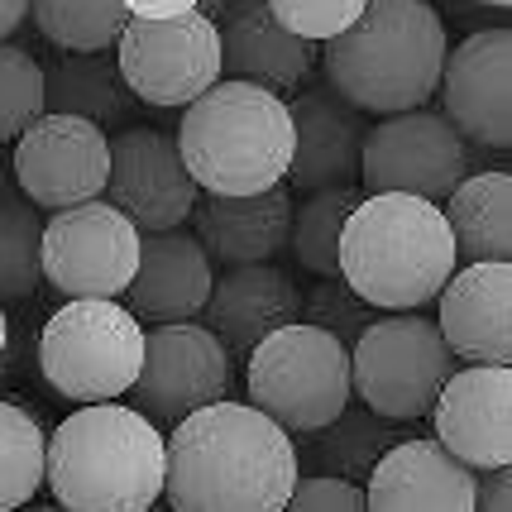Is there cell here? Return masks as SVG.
Instances as JSON below:
<instances>
[{
    "instance_id": "cell-1",
    "label": "cell",
    "mask_w": 512,
    "mask_h": 512,
    "mask_svg": "<svg viewBox=\"0 0 512 512\" xmlns=\"http://www.w3.org/2000/svg\"><path fill=\"white\" fill-rule=\"evenodd\" d=\"M163 493L182 512H278L297 484L292 431L254 402H206L168 426Z\"/></svg>"
},
{
    "instance_id": "cell-2",
    "label": "cell",
    "mask_w": 512,
    "mask_h": 512,
    "mask_svg": "<svg viewBox=\"0 0 512 512\" xmlns=\"http://www.w3.org/2000/svg\"><path fill=\"white\" fill-rule=\"evenodd\" d=\"M460 268L441 201L412 192H369L340 230V278L379 312L426 307Z\"/></svg>"
},
{
    "instance_id": "cell-3",
    "label": "cell",
    "mask_w": 512,
    "mask_h": 512,
    "mask_svg": "<svg viewBox=\"0 0 512 512\" xmlns=\"http://www.w3.org/2000/svg\"><path fill=\"white\" fill-rule=\"evenodd\" d=\"M446 63V24L431 0H364L355 24L326 39L321 67L364 115L412 111L436 96Z\"/></svg>"
},
{
    "instance_id": "cell-4",
    "label": "cell",
    "mask_w": 512,
    "mask_h": 512,
    "mask_svg": "<svg viewBox=\"0 0 512 512\" xmlns=\"http://www.w3.org/2000/svg\"><path fill=\"white\" fill-rule=\"evenodd\" d=\"M44 484L72 512H144L163 498V436L115 398L72 412L44 450Z\"/></svg>"
},
{
    "instance_id": "cell-5",
    "label": "cell",
    "mask_w": 512,
    "mask_h": 512,
    "mask_svg": "<svg viewBox=\"0 0 512 512\" xmlns=\"http://www.w3.org/2000/svg\"><path fill=\"white\" fill-rule=\"evenodd\" d=\"M178 154L201 192L245 197L288 178L292 115L278 91L230 77L187 101L178 125Z\"/></svg>"
},
{
    "instance_id": "cell-6",
    "label": "cell",
    "mask_w": 512,
    "mask_h": 512,
    "mask_svg": "<svg viewBox=\"0 0 512 512\" xmlns=\"http://www.w3.org/2000/svg\"><path fill=\"white\" fill-rule=\"evenodd\" d=\"M249 402L283 431H316L350 402V350L316 321H288L245 355Z\"/></svg>"
},
{
    "instance_id": "cell-7",
    "label": "cell",
    "mask_w": 512,
    "mask_h": 512,
    "mask_svg": "<svg viewBox=\"0 0 512 512\" xmlns=\"http://www.w3.org/2000/svg\"><path fill=\"white\" fill-rule=\"evenodd\" d=\"M144 359V331L115 297H67L39 335V369L72 402L125 398Z\"/></svg>"
},
{
    "instance_id": "cell-8",
    "label": "cell",
    "mask_w": 512,
    "mask_h": 512,
    "mask_svg": "<svg viewBox=\"0 0 512 512\" xmlns=\"http://www.w3.org/2000/svg\"><path fill=\"white\" fill-rule=\"evenodd\" d=\"M450 369H455V355L441 326L412 307V312L369 321L355 335L350 393H359V402L388 422H417L431 412Z\"/></svg>"
},
{
    "instance_id": "cell-9",
    "label": "cell",
    "mask_w": 512,
    "mask_h": 512,
    "mask_svg": "<svg viewBox=\"0 0 512 512\" xmlns=\"http://www.w3.org/2000/svg\"><path fill=\"white\" fill-rule=\"evenodd\" d=\"M115 63L134 101L173 111L197 101L211 82H221V34L201 10L139 20L130 15L115 39Z\"/></svg>"
},
{
    "instance_id": "cell-10",
    "label": "cell",
    "mask_w": 512,
    "mask_h": 512,
    "mask_svg": "<svg viewBox=\"0 0 512 512\" xmlns=\"http://www.w3.org/2000/svg\"><path fill=\"white\" fill-rule=\"evenodd\" d=\"M39 268L67 297H120L139 268V225L101 197L58 206L44 221Z\"/></svg>"
},
{
    "instance_id": "cell-11",
    "label": "cell",
    "mask_w": 512,
    "mask_h": 512,
    "mask_svg": "<svg viewBox=\"0 0 512 512\" xmlns=\"http://www.w3.org/2000/svg\"><path fill=\"white\" fill-rule=\"evenodd\" d=\"M465 173V139L441 111H422V106L393 111L364 134L359 182L369 192H412L426 201H446Z\"/></svg>"
},
{
    "instance_id": "cell-12",
    "label": "cell",
    "mask_w": 512,
    "mask_h": 512,
    "mask_svg": "<svg viewBox=\"0 0 512 512\" xmlns=\"http://www.w3.org/2000/svg\"><path fill=\"white\" fill-rule=\"evenodd\" d=\"M225 388H230V355L211 326L182 316V321H154V331H144V359L130 383V398L154 426L182 422L187 412L225 398Z\"/></svg>"
},
{
    "instance_id": "cell-13",
    "label": "cell",
    "mask_w": 512,
    "mask_h": 512,
    "mask_svg": "<svg viewBox=\"0 0 512 512\" xmlns=\"http://www.w3.org/2000/svg\"><path fill=\"white\" fill-rule=\"evenodd\" d=\"M111 168L106 130L82 115L44 111L15 134V182L39 211L101 197Z\"/></svg>"
},
{
    "instance_id": "cell-14",
    "label": "cell",
    "mask_w": 512,
    "mask_h": 512,
    "mask_svg": "<svg viewBox=\"0 0 512 512\" xmlns=\"http://www.w3.org/2000/svg\"><path fill=\"white\" fill-rule=\"evenodd\" d=\"M441 115L479 149H512V29H479L441 63Z\"/></svg>"
},
{
    "instance_id": "cell-15",
    "label": "cell",
    "mask_w": 512,
    "mask_h": 512,
    "mask_svg": "<svg viewBox=\"0 0 512 512\" xmlns=\"http://www.w3.org/2000/svg\"><path fill=\"white\" fill-rule=\"evenodd\" d=\"M106 144H111V168H106L101 192L139 225V235L173 230L187 221V211L197 201V182L187 173L173 134L154 130V125H130Z\"/></svg>"
},
{
    "instance_id": "cell-16",
    "label": "cell",
    "mask_w": 512,
    "mask_h": 512,
    "mask_svg": "<svg viewBox=\"0 0 512 512\" xmlns=\"http://www.w3.org/2000/svg\"><path fill=\"white\" fill-rule=\"evenodd\" d=\"M426 417L436 422V441L450 455H460L469 469L508 465L512 460V369L508 364L450 369Z\"/></svg>"
},
{
    "instance_id": "cell-17",
    "label": "cell",
    "mask_w": 512,
    "mask_h": 512,
    "mask_svg": "<svg viewBox=\"0 0 512 512\" xmlns=\"http://www.w3.org/2000/svg\"><path fill=\"white\" fill-rule=\"evenodd\" d=\"M292 115V163L288 178L297 192L316 187H340L359 182V154H364V134L369 120L359 106H350L331 82L297 91L288 101Z\"/></svg>"
},
{
    "instance_id": "cell-18",
    "label": "cell",
    "mask_w": 512,
    "mask_h": 512,
    "mask_svg": "<svg viewBox=\"0 0 512 512\" xmlns=\"http://www.w3.org/2000/svg\"><path fill=\"white\" fill-rule=\"evenodd\" d=\"M441 316L450 355L469 364H508L512 359V264L474 259L441 283Z\"/></svg>"
},
{
    "instance_id": "cell-19",
    "label": "cell",
    "mask_w": 512,
    "mask_h": 512,
    "mask_svg": "<svg viewBox=\"0 0 512 512\" xmlns=\"http://www.w3.org/2000/svg\"><path fill=\"white\" fill-rule=\"evenodd\" d=\"M474 474L460 455H450L441 441H393L374 469L364 474V508L374 512H474Z\"/></svg>"
},
{
    "instance_id": "cell-20",
    "label": "cell",
    "mask_w": 512,
    "mask_h": 512,
    "mask_svg": "<svg viewBox=\"0 0 512 512\" xmlns=\"http://www.w3.org/2000/svg\"><path fill=\"white\" fill-rule=\"evenodd\" d=\"M201 316L225 345V355L245 359L264 335H273L278 326L302 316V288L283 268H273V259H264V264H230L211 283Z\"/></svg>"
},
{
    "instance_id": "cell-21",
    "label": "cell",
    "mask_w": 512,
    "mask_h": 512,
    "mask_svg": "<svg viewBox=\"0 0 512 512\" xmlns=\"http://www.w3.org/2000/svg\"><path fill=\"white\" fill-rule=\"evenodd\" d=\"M187 221L197 230L201 249L211 254V264H264L288 249L292 192L283 182H273L264 192H245V197L206 192L192 201Z\"/></svg>"
},
{
    "instance_id": "cell-22",
    "label": "cell",
    "mask_w": 512,
    "mask_h": 512,
    "mask_svg": "<svg viewBox=\"0 0 512 512\" xmlns=\"http://www.w3.org/2000/svg\"><path fill=\"white\" fill-rule=\"evenodd\" d=\"M221 34V72L259 82L268 91H292L312 77L316 44L292 34L268 10V0H235L216 24Z\"/></svg>"
},
{
    "instance_id": "cell-23",
    "label": "cell",
    "mask_w": 512,
    "mask_h": 512,
    "mask_svg": "<svg viewBox=\"0 0 512 512\" xmlns=\"http://www.w3.org/2000/svg\"><path fill=\"white\" fill-rule=\"evenodd\" d=\"M216 283V264L201 249L197 235L182 225L144 230L139 235V268L130 278V307L144 321H182L206 307V292Z\"/></svg>"
},
{
    "instance_id": "cell-24",
    "label": "cell",
    "mask_w": 512,
    "mask_h": 512,
    "mask_svg": "<svg viewBox=\"0 0 512 512\" xmlns=\"http://www.w3.org/2000/svg\"><path fill=\"white\" fill-rule=\"evenodd\" d=\"M134 91L120 77L111 48H82V53H67L44 72V111H67L82 115L101 130H120L134 115Z\"/></svg>"
},
{
    "instance_id": "cell-25",
    "label": "cell",
    "mask_w": 512,
    "mask_h": 512,
    "mask_svg": "<svg viewBox=\"0 0 512 512\" xmlns=\"http://www.w3.org/2000/svg\"><path fill=\"white\" fill-rule=\"evenodd\" d=\"M446 225L460 259H512V173H474L460 178L446 197Z\"/></svg>"
},
{
    "instance_id": "cell-26",
    "label": "cell",
    "mask_w": 512,
    "mask_h": 512,
    "mask_svg": "<svg viewBox=\"0 0 512 512\" xmlns=\"http://www.w3.org/2000/svg\"><path fill=\"white\" fill-rule=\"evenodd\" d=\"M302 436L307 441L297 446V465H316L321 474H340V479H355V484L374 469L383 450L398 441L388 417L369 412V407H350V402L326 426L302 431Z\"/></svg>"
},
{
    "instance_id": "cell-27",
    "label": "cell",
    "mask_w": 512,
    "mask_h": 512,
    "mask_svg": "<svg viewBox=\"0 0 512 512\" xmlns=\"http://www.w3.org/2000/svg\"><path fill=\"white\" fill-rule=\"evenodd\" d=\"M355 201L359 187L340 182V187H316L312 197L292 211L288 245L307 273H316V278L340 273V230H345V216L355 211Z\"/></svg>"
},
{
    "instance_id": "cell-28",
    "label": "cell",
    "mask_w": 512,
    "mask_h": 512,
    "mask_svg": "<svg viewBox=\"0 0 512 512\" xmlns=\"http://www.w3.org/2000/svg\"><path fill=\"white\" fill-rule=\"evenodd\" d=\"M39 240H44V216L39 206L0 187V302H24L34 297L44 268H39Z\"/></svg>"
},
{
    "instance_id": "cell-29",
    "label": "cell",
    "mask_w": 512,
    "mask_h": 512,
    "mask_svg": "<svg viewBox=\"0 0 512 512\" xmlns=\"http://www.w3.org/2000/svg\"><path fill=\"white\" fill-rule=\"evenodd\" d=\"M29 20L53 48H111L130 10L120 0H29Z\"/></svg>"
},
{
    "instance_id": "cell-30",
    "label": "cell",
    "mask_w": 512,
    "mask_h": 512,
    "mask_svg": "<svg viewBox=\"0 0 512 512\" xmlns=\"http://www.w3.org/2000/svg\"><path fill=\"white\" fill-rule=\"evenodd\" d=\"M44 450L48 436L15 402L0 398V512L24 508L44 484Z\"/></svg>"
},
{
    "instance_id": "cell-31",
    "label": "cell",
    "mask_w": 512,
    "mask_h": 512,
    "mask_svg": "<svg viewBox=\"0 0 512 512\" xmlns=\"http://www.w3.org/2000/svg\"><path fill=\"white\" fill-rule=\"evenodd\" d=\"M34 115H44V67L34 53L0 39V144L15 139Z\"/></svg>"
},
{
    "instance_id": "cell-32",
    "label": "cell",
    "mask_w": 512,
    "mask_h": 512,
    "mask_svg": "<svg viewBox=\"0 0 512 512\" xmlns=\"http://www.w3.org/2000/svg\"><path fill=\"white\" fill-rule=\"evenodd\" d=\"M268 10L288 24L292 34H302L312 44H326L345 24H355L364 0H268Z\"/></svg>"
},
{
    "instance_id": "cell-33",
    "label": "cell",
    "mask_w": 512,
    "mask_h": 512,
    "mask_svg": "<svg viewBox=\"0 0 512 512\" xmlns=\"http://www.w3.org/2000/svg\"><path fill=\"white\" fill-rule=\"evenodd\" d=\"M302 302L312 307L316 326H326V331L340 335V340H345V335H359L369 321H374V316H369L374 307H369L364 297H355V292H350V283H345L340 273H331V278H326L312 297H302Z\"/></svg>"
},
{
    "instance_id": "cell-34",
    "label": "cell",
    "mask_w": 512,
    "mask_h": 512,
    "mask_svg": "<svg viewBox=\"0 0 512 512\" xmlns=\"http://www.w3.org/2000/svg\"><path fill=\"white\" fill-rule=\"evenodd\" d=\"M288 508H302V512H364V489L355 479H340V474H312L302 479L288 493Z\"/></svg>"
},
{
    "instance_id": "cell-35",
    "label": "cell",
    "mask_w": 512,
    "mask_h": 512,
    "mask_svg": "<svg viewBox=\"0 0 512 512\" xmlns=\"http://www.w3.org/2000/svg\"><path fill=\"white\" fill-rule=\"evenodd\" d=\"M512 508V474L508 465H489L474 474V512H508Z\"/></svg>"
},
{
    "instance_id": "cell-36",
    "label": "cell",
    "mask_w": 512,
    "mask_h": 512,
    "mask_svg": "<svg viewBox=\"0 0 512 512\" xmlns=\"http://www.w3.org/2000/svg\"><path fill=\"white\" fill-rule=\"evenodd\" d=\"M130 15L139 20H158V15H182V10H197V0H120Z\"/></svg>"
},
{
    "instance_id": "cell-37",
    "label": "cell",
    "mask_w": 512,
    "mask_h": 512,
    "mask_svg": "<svg viewBox=\"0 0 512 512\" xmlns=\"http://www.w3.org/2000/svg\"><path fill=\"white\" fill-rule=\"evenodd\" d=\"M29 15V0H0V39H10Z\"/></svg>"
},
{
    "instance_id": "cell-38",
    "label": "cell",
    "mask_w": 512,
    "mask_h": 512,
    "mask_svg": "<svg viewBox=\"0 0 512 512\" xmlns=\"http://www.w3.org/2000/svg\"><path fill=\"white\" fill-rule=\"evenodd\" d=\"M230 5H235V0H197V10L206 15V20H221V15L230 10Z\"/></svg>"
},
{
    "instance_id": "cell-39",
    "label": "cell",
    "mask_w": 512,
    "mask_h": 512,
    "mask_svg": "<svg viewBox=\"0 0 512 512\" xmlns=\"http://www.w3.org/2000/svg\"><path fill=\"white\" fill-rule=\"evenodd\" d=\"M5 345H10V321H5V307H0V359H5Z\"/></svg>"
},
{
    "instance_id": "cell-40",
    "label": "cell",
    "mask_w": 512,
    "mask_h": 512,
    "mask_svg": "<svg viewBox=\"0 0 512 512\" xmlns=\"http://www.w3.org/2000/svg\"><path fill=\"white\" fill-rule=\"evenodd\" d=\"M484 5H498V10H503V5H508V0H484Z\"/></svg>"
}]
</instances>
